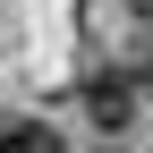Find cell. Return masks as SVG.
Returning <instances> with one entry per match:
<instances>
[{"label": "cell", "instance_id": "3", "mask_svg": "<svg viewBox=\"0 0 153 153\" xmlns=\"http://www.w3.org/2000/svg\"><path fill=\"white\" fill-rule=\"evenodd\" d=\"M128 76H136V94H153V43H136V68Z\"/></svg>", "mask_w": 153, "mask_h": 153}, {"label": "cell", "instance_id": "2", "mask_svg": "<svg viewBox=\"0 0 153 153\" xmlns=\"http://www.w3.org/2000/svg\"><path fill=\"white\" fill-rule=\"evenodd\" d=\"M0 153H60V136L43 119H0Z\"/></svg>", "mask_w": 153, "mask_h": 153}, {"label": "cell", "instance_id": "1", "mask_svg": "<svg viewBox=\"0 0 153 153\" xmlns=\"http://www.w3.org/2000/svg\"><path fill=\"white\" fill-rule=\"evenodd\" d=\"M128 102H136V76H119V68L85 76V119L94 128H128Z\"/></svg>", "mask_w": 153, "mask_h": 153}, {"label": "cell", "instance_id": "4", "mask_svg": "<svg viewBox=\"0 0 153 153\" xmlns=\"http://www.w3.org/2000/svg\"><path fill=\"white\" fill-rule=\"evenodd\" d=\"M128 9H136V17H153V0H128Z\"/></svg>", "mask_w": 153, "mask_h": 153}]
</instances>
